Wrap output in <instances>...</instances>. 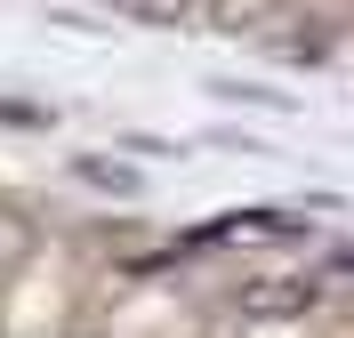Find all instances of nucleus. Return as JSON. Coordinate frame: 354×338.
Returning a JSON list of instances; mask_svg holds the SVG:
<instances>
[{
	"label": "nucleus",
	"instance_id": "obj_1",
	"mask_svg": "<svg viewBox=\"0 0 354 338\" xmlns=\"http://www.w3.org/2000/svg\"><path fill=\"white\" fill-rule=\"evenodd\" d=\"M209 8V24H225V32H266V24L290 17V0H201Z\"/></svg>",
	"mask_w": 354,
	"mask_h": 338
},
{
	"label": "nucleus",
	"instance_id": "obj_2",
	"mask_svg": "<svg viewBox=\"0 0 354 338\" xmlns=\"http://www.w3.org/2000/svg\"><path fill=\"white\" fill-rule=\"evenodd\" d=\"M306 306H314V290H290V282H258L242 298V314H258V322H290V314H306Z\"/></svg>",
	"mask_w": 354,
	"mask_h": 338
},
{
	"label": "nucleus",
	"instance_id": "obj_3",
	"mask_svg": "<svg viewBox=\"0 0 354 338\" xmlns=\"http://www.w3.org/2000/svg\"><path fill=\"white\" fill-rule=\"evenodd\" d=\"M24 258H32V225H24L17 209H0V274H17Z\"/></svg>",
	"mask_w": 354,
	"mask_h": 338
},
{
	"label": "nucleus",
	"instance_id": "obj_4",
	"mask_svg": "<svg viewBox=\"0 0 354 338\" xmlns=\"http://www.w3.org/2000/svg\"><path fill=\"white\" fill-rule=\"evenodd\" d=\"M88 185H113V194H137V169H121V161H81Z\"/></svg>",
	"mask_w": 354,
	"mask_h": 338
},
{
	"label": "nucleus",
	"instance_id": "obj_5",
	"mask_svg": "<svg viewBox=\"0 0 354 338\" xmlns=\"http://www.w3.org/2000/svg\"><path fill=\"white\" fill-rule=\"evenodd\" d=\"M0 121H8V129H48L57 113H48V105H17V97H0Z\"/></svg>",
	"mask_w": 354,
	"mask_h": 338
},
{
	"label": "nucleus",
	"instance_id": "obj_6",
	"mask_svg": "<svg viewBox=\"0 0 354 338\" xmlns=\"http://www.w3.org/2000/svg\"><path fill=\"white\" fill-rule=\"evenodd\" d=\"M121 8H129V17H153V24H177L194 0H121Z\"/></svg>",
	"mask_w": 354,
	"mask_h": 338
}]
</instances>
